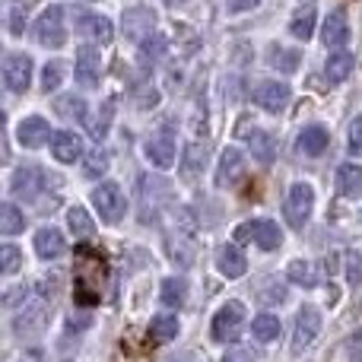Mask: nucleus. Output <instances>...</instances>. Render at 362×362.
Masks as SVG:
<instances>
[{
	"label": "nucleus",
	"mask_w": 362,
	"mask_h": 362,
	"mask_svg": "<svg viewBox=\"0 0 362 362\" xmlns=\"http://www.w3.org/2000/svg\"><path fill=\"white\" fill-rule=\"evenodd\" d=\"M102 283H105V257L99 251L80 245L76 248V305H95L102 299Z\"/></svg>",
	"instance_id": "nucleus-1"
},
{
	"label": "nucleus",
	"mask_w": 362,
	"mask_h": 362,
	"mask_svg": "<svg viewBox=\"0 0 362 362\" xmlns=\"http://www.w3.org/2000/svg\"><path fill=\"white\" fill-rule=\"evenodd\" d=\"M283 213H286V219H289V226H293V229H305V223L312 219V213H315V191H312V185L296 181V185L286 191Z\"/></svg>",
	"instance_id": "nucleus-2"
},
{
	"label": "nucleus",
	"mask_w": 362,
	"mask_h": 362,
	"mask_svg": "<svg viewBox=\"0 0 362 362\" xmlns=\"http://www.w3.org/2000/svg\"><path fill=\"white\" fill-rule=\"evenodd\" d=\"M245 331V305L242 302H226L216 315H213V340L219 344H235Z\"/></svg>",
	"instance_id": "nucleus-3"
},
{
	"label": "nucleus",
	"mask_w": 362,
	"mask_h": 362,
	"mask_svg": "<svg viewBox=\"0 0 362 362\" xmlns=\"http://www.w3.org/2000/svg\"><path fill=\"white\" fill-rule=\"evenodd\" d=\"M93 206L99 210V216L105 223H118L127 210V197L115 181H102V185L93 187Z\"/></svg>",
	"instance_id": "nucleus-4"
},
{
	"label": "nucleus",
	"mask_w": 362,
	"mask_h": 362,
	"mask_svg": "<svg viewBox=\"0 0 362 362\" xmlns=\"http://www.w3.org/2000/svg\"><path fill=\"white\" fill-rule=\"evenodd\" d=\"M318 334H321V312L315 305H302L293 327V356H302L318 340Z\"/></svg>",
	"instance_id": "nucleus-5"
},
{
	"label": "nucleus",
	"mask_w": 362,
	"mask_h": 362,
	"mask_svg": "<svg viewBox=\"0 0 362 362\" xmlns=\"http://www.w3.org/2000/svg\"><path fill=\"white\" fill-rule=\"evenodd\" d=\"M35 38L45 48H61L67 42V25H64V6H48L35 19Z\"/></svg>",
	"instance_id": "nucleus-6"
},
{
	"label": "nucleus",
	"mask_w": 362,
	"mask_h": 362,
	"mask_svg": "<svg viewBox=\"0 0 362 362\" xmlns=\"http://www.w3.org/2000/svg\"><path fill=\"white\" fill-rule=\"evenodd\" d=\"M74 25H76V35H83L86 42H102L108 45L115 35V25L108 16L102 13H89V10H76L74 13Z\"/></svg>",
	"instance_id": "nucleus-7"
},
{
	"label": "nucleus",
	"mask_w": 362,
	"mask_h": 362,
	"mask_svg": "<svg viewBox=\"0 0 362 362\" xmlns=\"http://www.w3.org/2000/svg\"><path fill=\"white\" fill-rule=\"evenodd\" d=\"M32 83V57L23 51H10L4 57V86L10 93H25Z\"/></svg>",
	"instance_id": "nucleus-8"
},
{
	"label": "nucleus",
	"mask_w": 362,
	"mask_h": 362,
	"mask_svg": "<svg viewBox=\"0 0 362 362\" xmlns=\"http://www.w3.org/2000/svg\"><path fill=\"white\" fill-rule=\"evenodd\" d=\"M235 238H255V245L261 251H276L283 245V232L274 219H251L248 226L235 232Z\"/></svg>",
	"instance_id": "nucleus-9"
},
{
	"label": "nucleus",
	"mask_w": 362,
	"mask_h": 362,
	"mask_svg": "<svg viewBox=\"0 0 362 362\" xmlns=\"http://www.w3.org/2000/svg\"><path fill=\"white\" fill-rule=\"evenodd\" d=\"M153 29H156V13L150 6H134V10L124 13V35L137 45H146L153 38Z\"/></svg>",
	"instance_id": "nucleus-10"
},
{
	"label": "nucleus",
	"mask_w": 362,
	"mask_h": 362,
	"mask_svg": "<svg viewBox=\"0 0 362 362\" xmlns=\"http://www.w3.org/2000/svg\"><path fill=\"white\" fill-rule=\"evenodd\" d=\"M16 140L25 146V150H38V146H45L48 140H54V134H51V124L42 118V115H29V118L19 121Z\"/></svg>",
	"instance_id": "nucleus-11"
},
{
	"label": "nucleus",
	"mask_w": 362,
	"mask_h": 362,
	"mask_svg": "<svg viewBox=\"0 0 362 362\" xmlns=\"http://www.w3.org/2000/svg\"><path fill=\"white\" fill-rule=\"evenodd\" d=\"M144 153H146V159H150L156 169H172L175 153H178V144H175V137H172L169 131H159L144 144Z\"/></svg>",
	"instance_id": "nucleus-12"
},
{
	"label": "nucleus",
	"mask_w": 362,
	"mask_h": 362,
	"mask_svg": "<svg viewBox=\"0 0 362 362\" xmlns=\"http://www.w3.org/2000/svg\"><path fill=\"white\" fill-rule=\"evenodd\" d=\"M289 95H293V89L280 80H264L255 86V102L264 112H283L289 105Z\"/></svg>",
	"instance_id": "nucleus-13"
},
{
	"label": "nucleus",
	"mask_w": 362,
	"mask_h": 362,
	"mask_svg": "<svg viewBox=\"0 0 362 362\" xmlns=\"http://www.w3.org/2000/svg\"><path fill=\"white\" fill-rule=\"evenodd\" d=\"M45 172L38 169V165H19L16 172H13V194H19L23 200H35L38 194H42V185H45Z\"/></svg>",
	"instance_id": "nucleus-14"
},
{
	"label": "nucleus",
	"mask_w": 362,
	"mask_h": 362,
	"mask_svg": "<svg viewBox=\"0 0 362 362\" xmlns=\"http://www.w3.org/2000/svg\"><path fill=\"white\" fill-rule=\"evenodd\" d=\"M83 153H86V146H83V137L76 131H57L54 140H51V156L64 165L83 159Z\"/></svg>",
	"instance_id": "nucleus-15"
},
{
	"label": "nucleus",
	"mask_w": 362,
	"mask_h": 362,
	"mask_svg": "<svg viewBox=\"0 0 362 362\" xmlns=\"http://www.w3.org/2000/svg\"><path fill=\"white\" fill-rule=\"evenodd\" d=\"M216 270L226 276V280H238V276L248 270V261H245V251L238 248V242L219 245V251H216Z\"/></svg>",
	"instance_id": "nucleus-16"
},
{
	"label": "nucleus",
	"mask_w": 362,
	"mask_h": 362,
	"mask_svg": "<svg viewBox=\"0 0 362 362\" xmlns=\"http://www.w3.org/2000/svg\"><path fill=\"white\" fill-rule=\"evenodd\" d=\"M76 80H80L83 86H95V83L102 80V54H99V48L83 45V48L76 51Z\"/></svg>",
	"instance_id": "nucleus-17"
},
{
	"label": "nucleus",
	"mask_w": 362,
	"mask_h": 362,
	"mask_svg": "<svg viewBox=\"0 0 362 362\" xmlns=\"http://www.w3.org/2000/svg\"><path fill=\"white\" fill-rule=\"evenodd\" d=\"M251 293H255V299L261 302V305H283V302L289 299L286 283H280V276H274V274L257 276L255 286H251Z\"/></svg>",
	"instance_id": "nucleus-18"
},
{
	"label": "nucleus",
	"mask_w": 362,
	"mask_h": 362,
	"mask_svg": "<svg viewBox=\"0 0 362 362\" xmlns=\"http://www.w3.org/2000/svg\"><path fill=\"white\" fill-rule=\"evenodd\" d=\"M242 172H245V156H242V150H235V146L223 150V156H219V165H216V185H219V187L235 185V181L242 178Z\"/></svg>",
	"instance_id": "nucleus-19"
},
{
	"label": "nucleus",
	"mask_w": 362,
	"mask_h": 362,
	"mask_svg": "<svg viewBox=\"0 0 362 362\" xmlns=\"http://www.w3.org/2000/svg\"><path fill=\"white\" fill-rule=\"evenodd\" d=\"M67 251V242H64V232L54 229V226H45V229L35 232V255L45 257V261H54Z\"/></svg>",
	"instance_id": "nucleus-20"
},
{
	"label": "nucleus",
	"mask_w": 362,
	"mask_h": 362,
	"mask_svg": "<svg viewBox=\"0 0 362 362\" xmlns=\"http://www.w3.org/2000/svg\"><path fill=\"white\" fill-rule=\"evenodd\" d=\"M45 321H48V312H45V305H29L25 312L16 315V321H13V331H16V337H38V334L45 331Z\"/></svg>",
	"instance_id": "nucleus-21"
},
{
	"label": "nucleus",
	"mask_w": 362,
	"mask_h": 362,
	"mask_svg": "<svg viewBox=\"0 0 362 362\" xmlns=\"http://www.w3.org/2000/svg\"><path fill=\"white\" fill-rule=\"evenodd\" d=\"M327 48H344L350 42V19H346L344 10H334L331 16L325 19V32H321Z\"/></svg>",
	"instance_id": "nucleus-22"
},
{
	"label": "nucleus",
	"mask_w": 362,
	"mask_h": 362,
	"mask_svg": "<svg viewBox=\"0 0 362 362\" xmlns=\"http://www.w3.org/2000/svg\"><path fill=\"white\" fill-rule=\"evenodd\" d=\"M327 144H331V137H327V131L318 124H308L305 131H299V137H296V150H299L302 156H321V153L327 150Z\"/></svg>",
	"instance_id": "nucleus-23"
},
{
	"label": "nucleus",
	"mask_w": 362,
	"mask_h": 362,
	"mask_svg": "<svg viewBox=\"0 0 362 362\" xmlns=\"http://www.w3.org/2000/svg\"><path fill=\"white\" fill-rule=\"evenodd\" d=\"M51 108H54V115L57 118H64V121H89L86 118V99L83 95H76V93H64V95H57L54 102H51Z\"/></svg>",
	"instance_id": "nucleus-24"
},
{
	"label": "nucleus",
	"mask_w": 362,
	"mask_h": 362,
	"mask_svg": "<svg viewBox=\"0 0 362 362\" xmlns=\"http://www.w3.org/2000/svg\"><path fill=\"white\" fill-rule=\"evenodd\" d=\"M315 23H318V6L308 4V6H299L289 19V32H293L299 42H308L315 35Z\"/></svg>",
	"instance_id": "nucleus-25"
},
{
	"label": "nucleus",
	"mask_w": 362,
	"mask_h": 362,
	"mask_svg": "<svg viewBox=\"0 0 362 362\" xmlns=\"http://www.w3.org/2000/svg\"><path fill=\"white\" fill-rule=\"evenodd\" d=\"M337 191L344 197H362V165L356 163L337 165Z\"/></svg>",
	"instance_id": "nucleus-26"
},
{
	"label": "nucleus",
	"mask_w": 362,
	"mask_h": 362,
	"mask_svg": "<svg viewBox=\"0 0 362 362\" xmlns=\"http://www.w3.org/2000/svg\"><path fill=\"white\" fill-rule=\"evenodd\" d=\"M248 144H251V156H255V163L270 165V163L276 159V140H274V134H267V131H251Z\"/></svg>",
	"instance_id": "nucleus-27"
},
{
	"label": "nucleus",
	"mask_w": 362,
	"mask_h": 362,
	"mask_svg": "<svg viewBox=\"0 0 362 362\" xmlns=\"http://www.w3.org/2000/svg\"><path fill=\"white\" fill-rule=\"evenodd\" d=\"M353 67H356L353 54H346V51H337V54H331V57H327V64H325L327 83H344V80H350Z\"/></svg>",
	"instance_id": "nucleus-28"
},
{
	"label": "nucleus",
	"mask_w": 362,
	"mask_h": 362,
	"mask_svg": "<svg viewBox=\"0 0 362 362\" xmlns=\"http://www.w3.org/2000/svg\"><path fill=\"white\" fill-rule=\"evenodd\" d=\"M286 276H289V283H296V286H302V289H312L315 283H318L315 264H312V261H305V257H296V261H289Z\"/></svg>",
	"instance_id": "nucleus-29"
},
{
	"label": "nucleus",
	"mask_w": 362,
	"mask_h": 362,
	"mask_svg": "<svg viewBox=\"0 0 362 362\" xmlns=\"http://www.w3.org/2000/svg\"><path fill=\"white\" fill-rule=\"evenodd\" d=\"M251 337L257 340V344H270V340L280 337V318L270 312L257 315L255 321H251Z\"/></svg>",
	"instance_id": "nucleus-30"
},
{
	"label": "nucleus",
	"mask_w": 362,
	"mask_h": 362,
	"mask_svg": "<svg viewBox=\"0 0 362 362\" xmlns=\"http://www.w3.org/2000/svg\"><path fill=\"white\" fill-rule=\"evenodd\" d=\"M159 299H163V305H169V308H181L187 299V280L185 276H169V280H163Z\"/></svg>",
	"instance_id": "nucleus-31"
},
{
	"label": "nucleus",
	"mask_w": 362,
	"mask_h": 362,
	"mask_svg": "<svg viewBox=\"0 0 362 362\" xmlns=\"http://www.w3.org/2000/svg\"><path fill=\"white\" fill-rule=\"evenodd\" d=\"M267 57H270V67L283 70V74H293V70H299V64H302L299 51H289V48H283V45H270Z\"/></svg>",
	"instance_id": "nucleus-32"
},
{
	"label": "nucleus",
	"mask_w": 362,
	"mask_h": 362,
	"mask_svg": "<svg viewBox=\"0 0 362 362\" xmlns=\"http://www.w3.org/2000/svg\"><path fill=\"white\" fill-rule=\"evenodd\" d=\"M25 229V216L16 204H0V232L4 235H19Z\"/></svg>",
	"instance_id": "nucleus-33"
},
{
	"label": "nucleus",
	"mask_w": 362,
	"mask_h": 362,
	"mask_svg": "<svg viewBox=\"0 0 362 362\" xmlns=\"http://www.w3.org/2000/svg\"><path fill=\"white\" fill-rule=\"evenodd\" d=\"M172 257H175V264L178 267H187V264L194 261V238H191V232H185V229H178V238H172Z\"/></svg>",
	"instance_id": "nucleus-34"
},
{
	"label": "nucleus",
	"mask_w": 362,
	"mask_h": 362,
	"mask_svg": "<svg viewBox=\"0 0 362 362\" xmlns=\"http://www.w3.org/2000/svg\"><path fill=\"white\" fill-rule=\"evenodd\" d=\"M150 334H153V340H159V344H169V340L178 337V318L175 315H159V318H153Z\"/></svg>",
	"instance_id": "nucleus-35"
},
{
	"label": "nucleus",
	"mask_w": 362,
	"mask_h": 362,
	"mask_svg": "<svg viewBox=\"0 0 362 362\" xmlns=\"http://www.w3.org/2000/svg\"><path fill=\"white\" fill-rule=\"evenodd\" d=\"M67 226H70V232L80 235V238H86V235H93L95 232V223L89 219V213L83 210V206H70L67 210Z\"/></svg>",
	"instance_id": "nucleus-36"
},
{
	"label": "nucleus",
	"mask_w": 362,
	"mask_h": 362,
	"mask_svg": "<svg viewBox=\"0 0 362 362\" xmlns=\"http://www.w3.org/2000/svg\"><path fill=\"white\" fill-rule=\"evenodd\" d=\"M206 163V144H187L185 150V178H194Z\"/></svg>",
	"instance_id": "nucleus-37"
},
{
	"label": "nucleus",
	"mask_w": 362,
	"mask_h": 362,
	"mask_svg": "<svg viewBox=\"0 0 362 362\" xmlns=\"http://www.w3.org/2000/svg\"><path fill=\"white\" fill-rule=\"evenodd\" d=\"M108 163H112V159H108V153L102 150V146H95V150H89V153H86L83 172H86L89 178H102V175L108 172Z\"/></svg>",
	"instance_id": "nucleus-38"
},
{
	"label": "nucleus",
	"mask_w": 362,
	"mask_h": 362,
	"mask_svg": "<svg viewBox=\"0 0 362 362\" xmlns=\"http://www.w3.org/2000/svg\"><path fill=\"white\" fill-rule=\"evenodd\" d=\"M64 67H67L64 61H48L45 64V70H42V89L45 93H54V89L64 83Z\"/></svg>",
	"instance_id": "nucleus-39"
},
{
	"label": "nucleus",
	"mask_w": 362,
	"mask_h": 362,
	"mask_svg": "<svg viewBox=\"0 0 362 362\" xmlns=\"http://www.w3.org/2000/svg\"><path fill=\"white\" fill-rule=\"evenodd\" d=\"M19 267H23V255H19L16 245H0V270L6 276H13Z\"/></svg>",
	"instance_id": "nucleus-40"
},
{
	"label": "nucleus",
	"mask_w": 362,
	"mask_h": 362,
	"mask_svg": "<svg viewBox=\"0 0 362 362\" xmlns=\"http://www.w3.org/2000/svg\"><path fill=\"white\" fill-rule=\"evenodd\" d=\"M344 267H346V280L353 283V286H359L362 283V251H346L344 255Z\"/></svg>",
	"instance_id": "nucleus-41"
},
{
	"label": "nucleus",
	"mask_w": 362,
	"mask_h": 362,
	"mask_svg": "<svg viewBox=\"0 0 362 362\" xmlns=\"http://www.w3.org/2000/svg\"><path fill=\"white\" fill-rule=\"evenodd\" d=\"M346 362H362V327L346 337Z\"/></svg>",
	"instance_id": "nucleus-42"
},
{
	"label": "nucleus",
	"mask_w": 362,
	"mask_h": 362,
	"mask_svg": "<svg viewBox=\"0 0 362 362\" xmlns=\"http://www.w3.org/2000/svg\"><path fill=\"white\" fill-rule=\"evenodd\" d=\"M346 146H350L353 156L362 159V115L350 124V144H346Z\"/></svg>",
	"instance_id": "nucleus-43"
},
{
	"label": "nucleus",
	"mask_w": 362,
	"mask_h": 362,
	"mask_svg": "<svg viewBox=\"0 0 362 362\" xmlns=\"http://www.w3.org/2000/svg\"><path fill=\"white\" fill-rule=\"evenodd\" d=\"M99 118L102 121H93V124H89V127H93V137H105V134H108V118H112V102H108V105L105 108H99Z\"/></svg>",
	"instance_id": "nucleus-44"
},
{
	"label": "nucleus",
	"mask_w": 362,
	"mask_h": 362,
	"mask_svg": "<svg viewBox=\"0 0 362 362\" xmlns=\"http://www.w3.org/2000/svg\"><path fill=\"white\" fill-rule=\"evenodd\" d=\"M223 362H255V353H251L248 346H232L223 356Z\"/></svg>",
	"instance_id": "nucleus-45"
},
{
	"label": "nucleus",
	"mask_w": 362,
	"mask_h": 362,
	"mask_svg": "<svg viewBox=\"0 0 362 362\" xmlns=\"http://www.w3.org/2000/svg\"><path fill=\"white\" fill-rule=\"evenodd\" d=\"M229 4V13H245V10H255L261 0H226Z\"/></svg>",
	"instance_id": "nucleus-46"
}]
</instances>
